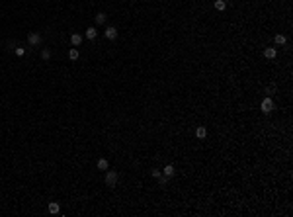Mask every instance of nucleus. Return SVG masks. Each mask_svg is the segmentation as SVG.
Instances as JSON below:
<instances>
[{
  "mask_svg": "<svg viewBox=\"0 0 293 217\" xmlns=\"http://www.w3.org/2000/svg\"><path fill=\"white\" fill-rule=\"evenodd\" d=\"M260 110H262L264 114H270V112H274V102H272L270 96H266V98L262 100V104H260Z\"/></svg>",
  "mask_w": 293,
  "mask_h": 217,
  "instance_id": "1",
  "label": "nucleus"
},
{
  "mask_svg": "<svg viewBox=\"0 0 293 217\" xmlns=\"http://www.w3.org/2000/svg\"><path fill=\"white\" fill-rule=\"evenodd\" d=\"M106 184H108L110 188H115V184H117V172H113V170L108 168V172H106Z\"/></svg>",
  "mask_w": 293,
  "mask_h": 217,
  "instance_id": "2",
  "label": "nucleus"
},
{
  "mask_svg": "<svg viewBox=\"0 0 293 217\" xmlns=\"http://www.w3.org/2000/svg\"><path fill=\"white\" fill-rule=\"evenodd\" d=\"M27 43H30V45H33V47H37V45L41 43V33L31 31L30 35H27Z\"/></svg>",
  "mask_w": 293,
  "mask_h": 217,
  "instance_id": "3",
  "label": "nucleus"
},
{
  "mask_svg": "<svg viewBox=\"0 0 293 217\" xmlns=\"http://www.w3.org/2000/svg\"><path fill=\"white\" fill-rule=\"evenodd\" d=\"M104 35H106V39H110V41L117 39V28L108 26V28H106V31H104Z\"/></svg>",
  "mask_w": 293,
  "mask_h": 217,
  "instance_id": "4",
  "label": "nucleus"
},
{
  "mask_svg": "<svg viewBox=\"0 0 293 217\" xmlns=\"http://www.w3.org/2000/svg\"><path fill=\"white\" fill-rule=\"evenodd\" d=\"M275 55H278V51H275L274 47H266V49H264V57H266V59H275Z\"/></svg>",
  "mask_w": 293,
  "mask_h": 217,
  "instance_id": "5",
  "label": "nucleus"
},
{
  "mask_svg": "<svg viewBox=\"0 0 293 217\" xmlns=\"http://www.w3.org/2000/svg\"><path fill=\"white\" fill-rule=\"evenodd\" d=\"M71 43L74 45V47H80V43H82V35H80V33H72V35H71Z\"/></svg>",
  "mask_w": 293,
  "mask_h": 217,
  "instance_id": "6",
  "label": "nucleus"
},
{
  "mask_svg": "<svg viewBox=\"0 0 293 217\" xmlns=\"http://www.w3.org/2000/svg\"><path fill=\"white\" fill-rule=\"evenodd\" d=\"M196 137L197 139H205V137H207V129H205L203 125H199V127L196 129Z\"/></svg>",
  "mask_w": 293,
  "mask_h": 217,
  "instance_id": "7",
  "label": "nucleus"
},
{
  "mask_svg": "<svg viewBox=\"0 0 293 217\" xmlns=\"http://www.w3.org/2000/svg\"><path fill=\"white\" fill-rule=\"evenodd\" d=\"M59 211H61V207H59V203H57V202H51V203H49V213H51V215H57Z\"/></svg>",
  "mask_w": 293,
  "mask_h": 217,
  "instance_id": "8",
  "label": "nucleus"
},
{
  "mask_svg": "<svg viewBox=\"0 0 293 217\" xmlns=\"http://www.w3.org/2000/svg\"><path fill=\"white\" fill-rule=\"evenodd\" d=\"M274 41H275V45H285L287 43V37L283 35V33H278V35L274 37Z\"/></svg>",
  "mask_w": 293,
  "mask_h": 217,
  "instance_id": "9",
  "label": "nucleus"
},
{
  "mask_svg": "<svg viewBox=\"0 0 293 217\" xmlns=\"http://www.w3.org/2000/svg\"><path fill=\"white\" fill-rule=\"evenodd\" d=\"M162 172H164V176L172 178V176H174V166H172V164H166V166H164V170H162Z\"/></svg>",
  "mask_w": 293,
  "mask_h": 217,
  "instance_id": "10",
  "label": "nucleus"
},
{
  "mask_svg": "<svg viewBox=\"0 0 293 217\" xmlns=\"http://www.w3.org/2000/svg\"><path fill=\"white\" fill-rule=\"evenodd\" d=\"M96 35H98L96 28H88L86 30V39H96Z\"/></svg>",
  "mask_w": 293,
  "mask_h": 217,
  "instance_id": "11",
  "label": "nucleus"
},
{
  "mask_svg": "<svg viewBox=\"0 0 293 217\" xmlns=\"http://www.w3.org/2000/svg\"><path fill=\"white\" fill-rule=\"evenodd\" d=\"M213 6H215V10L223 12V10L227 8V2H225V0H215V4H213Z\"/></svg>",
  "mask_w": 293,
  "mask_h": 217,
  "instance_id": "12",
  "label": "nucleus"
},
{
  "mask_svg": "<svg viewBox=\"0 0 293 217\" xmlns=\"http://www.w3.org/2000/svg\"><path fill=\"white\" fill-rule=\"evenodd\" d=\"M98 168H100V170H108L110 168V162L106 160V158H100V160H98Z\"/></svg>",
  "mask_w": 293,
  "mask_h": 217,
  "instance_id": "13",
  "label": "nucleus"
},
{
  "mask_svg": "<svg viewBox=\"0 0 293 217\" xmlns=\"http://www.w3.org/2000/svg\"><path fill=\"white\" fill-rule=\"evenodd\" d=\"M78 55H80V53H78V49H76V47H72L71 51H68V59H71V61H76V59H78Z\"/></svg>",
  "mask_w": 293,
  "mask_h": 217,
  "instance_id": "14",
  "label": "nucleus"
},
{
  "mask_svg": "<svg viewBox=\"0 0 293 217\" xmlns=\"http://www.w3.org/2000/svg\"><path fill=\"white\" fill-rule=\"evenodd\" d=\"M96 24H106V12H98L96 14Z\"/></svg>",
  "mask_w": 293,
  "mask_h": 217,
  "instance_id": "15",
  "label": "nucleus"
},
{
  "mask_svg": "<svg viewBox=\"0 0 293 217\" xmlns=\"http://www.w3.org/2000/svg\"><path fill=\"white\" fill-rule=\"evenodd\" d=\"M156 180H158V184H160V186H166V184H168V180H170V178H168V176H164V174H160V176L156 178Z\"/></svg>",
  "mask_w": 293,
  "mask_h": 217,
  "instance_id": "16",
  "label": "nucleus"
},
{
  "mask_svg": "<svg viewBox=\"0 0 293 217\" xmlns=\"http://www.w3.org/2000/svg\"><path fill=\"white\" fill-rule=\"evenodd\" d=\"M41 59L49 61V59H51V51H49V49H43V51H41Z\"/></svg>",
  "mask_w": 293,
  "mask_h": 217,
  "instance_id": "17",
  "label": "nucleus"
},
{
  "mask_svg": "<svg viewBox=\"0 0 293 217\" xmlns=\"http://www.w3.org/2000/svg\"><path fill=\"white\" fill-rule=\"evenodd\" d=\"M272 94H275V86H268L266 88V96H272Z\"/></svg>",
  "mask_w": 293,
  "mask_h": 217,
  "instance_id": "18",
  "label": "nucleus"
},
{
  "mask_svg": "<svg viewBox=\"0 0 293 217\" xmlns=\"http://www.w3.org/2000/svg\"><path fill=\"white\" fill-rule=\"evenodd\" d=\"M24 53H26L24 47H16V55H18V57H24Z\"/></svg>",
  "mask_w": 293,
  "mask_h": 217,
  "instance_id": "19",
  "label": "nucleus"
},
{
  "mask_svg": "<svg viewBox=\"0 0 293 217\" xmlns=\"http://www.w3.org/2000/svg\"><path fill=\"white\" fill-rule=\"evenodd\" d=\"M151 174H152V178H158V176H160V174H162V172H160V170H158V168H154V170H152V172H151Z\"/></svg>",
  "mask_w": 293,
  "mask_h": 217,
  "instance_id": "20",
  "label": "nucleus"
}]
</instances>
